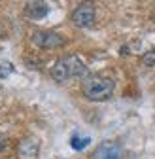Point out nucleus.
<instances>
[{"label":"nucleus","mask_w":155,"mask_h":159,"mask_svg":"<svg viewBox=\"0 0 155 159\" xmlns=\"http://www.w3.org/2000/svg\"><path fill=\"white\" fill-rule=\"evenodd\" d=\"M95 17H96V10H95V6H91V4H80V6L72 11V15H70L72 23H74L76 27H80V29L91 27V25L95 23Z\"/></svg>","instance_id":"obj_4"},{"label":"nucleus","mask_w":155,"mask_h":159,"mask_svg":"<svg viewBox=\"0 0 155 159\" xmlns=\"http://www.w3.org/2000/svg\"><path fill=\"white\" fill-rule=\"evenodd\" d=\"M38 153H40V140L38 138H23L17 146V155L19 159H36Z\"/></svg>","instance_id":"obj_5"},{"label":"nucleus","mask_w":155,"mask_h":159,"mask_svg":"<svg viewBox=\"0 0 155 159\" xmlns=\"http://www.w3.org/2000/svg\"><path fill=\"white\" fill-rule=\"evenodd\" d=\"M115 84L113 80L104 76V74H87L82 80V93L85 98L95 102H102L113 95Z\"/></svg>","instance_id":"obj_1"},{"label":"nucleus","mask_w":155,"mask_h":159,"mask_svg":"<svg viewBox=\"0 0 155 159\" xmlns=\"http://www.w3.org/2000/svg\"><path fill=\"white\" fill-rule=\"evenodd\" d=\"M89 142H91V140H89L87 136H85V138H80L78 134H74V136L70 138V146H72L74 150H83V148H85Z\"/></svg>","instance_id":"obj_8"},{"label":"nucleus","mask_w":155,"mask_h":159,"mask_svg":"<svg viewBox=\"0 0 155 159\" xmlns=\"http://www.w3.org/2000/svg\"><path fill=\"white\" fill-rule=\"evenodd\" d=\"M89 72H87V66L85 63L82 61L80 57L76 55H64L61 59H57L51 66V78L59 84H64V82H70L74 78H85Z\"/></svg>","instance_id":"obj_2"},{"label":"nucleus","mask_w":155,"mask_h":159,"mask_svg":"<svg viewBox=\"0 0 155 159\" xmlns=\"http://www.w3.org/2000/svg\"><path fill=\"white\" fill-rule=\"evenodd\" d=\"M30 40H32V44L36 48H42V49H57V48H63L66 44V40H64L63 34L55 32V30H47V29L34 30Z\"/></svg>","instance_id":"obj_3"},{"label":"nucleus","mask_w":155,"mask_h":159,"mask_svg":"<svg viewBox=\"0 0 155 159\" xmlns=\"http://www.w3.org/2000/svg\"><path fill=\"white\" fill-rule=\"evenodd\" d=\"M49 13V6L46 2H29L25 6V15L30 19H42Z\"/></svg>","instance_id":"obj_7"},{"label":"nucleus","mask_w":155,"mask_h":159,"mask_svg":"<svg viewBox=\"0 0 155 159\" xmlns=\"http://www.w3.org/2000/svg\"><path fill=\"white\" fill-rule=\"evenodd\" d=\"M95 159H121V148L115 142H102L95 152Z\"/></svg>","instance_id":"obj_6"},{"label":"nucleus","mask_w":155,"mask_h":159,"mask_svg":"<svg viewBox=\"0 0 155 159\" xmlns=\"http://www.w3.org/2000/svg\"><path fill=\"white\" fill-rule=\"evenodd\" d=\"M142 65L144 66H155V49H149L142 55Z\"/></svg>","instance_id":"obj_10"},{"label":"nucleus","mask_w":155,"mask_h":159,"mask_svg":"<svg viewBox=\"0 0 155 159\" xmlns=\"http://www.w3.org/2000/svg\"><path fill=\"white\" fill-rule=\"evenodd\" d=\"M13 72V65L10 61H2L0 59V78H8Z\"/></svg>","instance_id":"obj_9"}]
</instances>
